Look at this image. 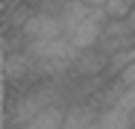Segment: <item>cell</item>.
Returning a JSON list of instances; mask_svg holds the SVG:
<instances>
[{
    "label": "cell",
    "instance_id": "cell-6",
    "mask_svg": "<svg viewBox=\"0 0 135 129\" xmlns=\"http://www.w3.org/2000/svg\"><path fill=\"white\" fill-rule=\"evenodd\" d=\"M132 129H135V126H132Z\"/></svg>",
    "mask_w": 135,
    "mask_h": 129
},
{
    "label": "cell",
    "instance_id": "cell-5",
    "mask_svg": "<svg viewBox=\"0 0 135 129\" xmlns=\"http://www.w3.org/2000/svg\"><path fill=\"white\" fill-rule=\"evenodd\" d=\"M132 50H135V35H132Z\"/></svg>",
    "mask_w": 135,
    "mask_h": 129
},
{
    "label": "cell",
    "instance_id": "cell-2",
    "mask_svg": "<svg viewBox=\"0 0 135 129\" xmlns=\"http://www.w3.org/2000/svg\"><path fill=\"white\" fill-rule=\"evenodd\" d=\"M65 120H68V112L62 106H47V109H41L24 129H65Z\"/></svg>",
    "mask_w": 135,
    "mask_h": 129
},
{
    "label": "cell",
    "instance_id": "cell-3",
    "mask_svg": "<svg viewBox=\"0 0 135 129\" xmlns=\"http://www.w3.org/2000/svg\"><path fill=\"white\" fill-rule=\"evenodd\" d=\"M118 109H123L126 115H132L135 117V88H120V94H118Z\"/></svg>",
    "mask_w": 135,
    "mask_h": 129
},
{
    "label": "cell",
    "instance_id": "cell-1",
    "mask_svg": "<svg viewBox=\"0 0 135 129\" xmlns=\"http://www.w3.org/2000/svg\"><path fill=\"white\" fill-rule=\"evenodd\" d=\"M24 35L32 41V44H47V41L65 38V24L59 15H30V21L24 24Z\"/></svg>",
    "mask_w": 135,
    "mask_h": 129
},
{
    "label": "cell",
    "instance_id": "cell-4",
    "mask_svg": "<svg viewBox=\"0 0 135 129\" xmlns=\"http://www.w3.org/2000/svg\"><path fill=\"white\" fill-rule=\"evenodd\" d=\"M6 73H9V79L15 82L21 73H27V59H24V56H15V53H12V56H9V62H6Z\"/></svg>",
    "mask_w": 135,
    "mask_h": 129
}]
</instances>
